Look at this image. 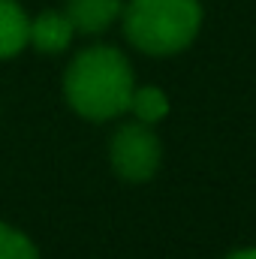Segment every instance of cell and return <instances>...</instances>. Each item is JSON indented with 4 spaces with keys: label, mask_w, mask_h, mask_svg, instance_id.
<instances>
[{
    "label": "cell",
    "mask_w": 256,
    "mask_h": 259,
    "mask_svg": "<svg viewBox=\"0 0 256 259\" xmlns=\"http://www.w3.org/2000/svg\"><path fill=\"white\" fill-rule=\"evenodd\" d=\"M136 88V72L130 58L109 42H94L72 55L64 69L66 106L94 124L115 121L127 112Z\"/></svg>",
    "instance_id": "1"
},
{
    "label": "cell",
    "mask_w": 256,
    "mask_h": 259,
    "mask_svg": "<svg viewBox=\"0 0 256 259\" xmlns=\"http://www.w3.org/2000/svg\"><path fill=\"white\" fill-rule=\"evenodd\" d=\"M199 0H124L121 27L127 42L148 58H172L202 30Z\"/></svg>",
    "instance_id": "2"
},
{
    "label": "cell",
    "mask_w": 256,
    "mask_h": 259,
    "mask_svg": "<svg viewBox=\"0 0 256 259\" xmlns=\"http://www.w3.org/2000/svg\"><path fill=\"white\" fill-rule=\"evenodd\" d=\"M109 163L121 181L148 184L163 166V142L142 121L121 124L109 139Z\"/></svg>",
    "instance_id": "3"
},
{
    "label": "cell",
    "mask_w": 256,
    "mask_h": 259,
    "mask_svg": "<svg viewBox=\"0 0 256 259\" xmlns=\"http://www.w3.org/2000/svg\"><path fill=\"white\" fill-rule=\"evenodd\" d=\"M75 39V27L66 18L64 9H42L30 15V33H27V49H36L39 55H64Z\"/></svg>",
    "instance_id": "4"
},
{
    "label": "cell",
    "mask_w": 256,
    "mask_h": 259,
    "mask_svg": "<svg viewBox=\"0 0 256 259\" xmlns=\"http://www.w3.org/2000/svg\"><path fill=\"white\" fill-rule=\"evenodd\" d=\"M124 0H66L64 12L75 27V36H103L121 21Z\"/></svg>",
    "instance_id": "5"
},
{
    "label": "cell",
    "mask_w": 256,
    "mask_h": 259,
    "mask_svg": "<svg viewBox=\"0 0 256 259\" xmlns=\"http://www.w3.org/2000/svg\"><path fill=\"white\" fill-rule=\"evenodd\" d=\"M30 15L18 0H0V61H12L27 49Z\"/></svg>",
    "instance_id": "6"
},
{
    "label": "cell",
    "mask_w": 256,
    "mask_h": 259,
    "mask_svg": "<svg viewBox=\"0 0 256 259\" xmlns=\"http://www.w3.org/2000/svg\"><path fill=\"white\" fill-rule=\"evenodd\" d=\"M127 112L133 115V121H142L148 127L160 124L166 115H169V97L163 88H154V84H136L133 88V97H130Z\"/></svg>",
    "instance_id": "7"
},
{
    "label": "cell",
    "mask_w": 256,
    "mask_h": 259,
    "mask_svg": "<svg viewBox=\"0 0 256 259\" xmlns=\"http://www.w3.org/2000/svg\"><path fill=\"white\" fill-rule=\"evenodd\" d=\"M0 259H42V256H39L36 241L24 229L0 220Z\"/></svg>",
    "instance_id": "8"
},
{
    "label": "cell",
    "mask_w": 256,
    "mask_h": 259,
    "mask_svg": "<svg viewBox=\"0 0 256 259\" xmlns=\"http://www.w3.org/2000/svg\"><path fill=\"white\" fill-rule=\"evenodd\" d=\"M223 259H256V247H238V250H229Z\"/></svg>",
    "instance_id": "9"
}]
</instances>
